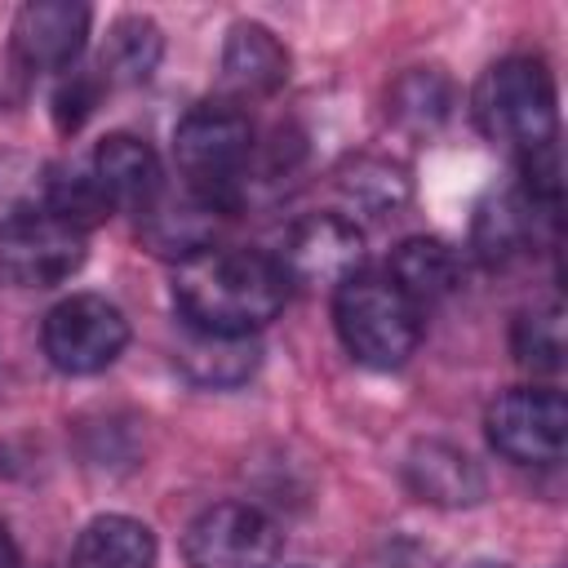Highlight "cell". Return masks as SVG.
I'll use <instances>...</instances> for the list:
<instances>
[{
  "mask_svg": "<svg viewBox=\"0 0 568 568\" xmlns=\"http://www.w3.org/2000/svg\"><path fill=\"white\" fill-rule=\"evenodd\" d=\"M537 222H541V213L519 195V186H497L475 204L470 248L488 266H501V262L528 253V244L537 240Z\"/></svg>",
  "mask_w": 568,
  "mask_h": 568,
  "instance_id": "9a60e30c",
  "label": "cell"
},
{
  "mask_svg": "<svg viewBox=\"0 0 568 568\" xmlns=\"http://www.w3.org/2000/svg\"><path fill=\"white\" fill-rule=\"evenodd\" d=\"M422 311L395 288L386 271H355L333 288V328L346 355L364 368H399L422 342Z\"/></svg>",
  "mask_w": 568,
  "mask_h": 568,
  "instance_id": "277c9868",
  "label": "cell"
},
{
  "mask_svg": "<svg viewBox=\"0 0 568 568\" xmlns=\"http://www.w3.org/2000/svg\"><path fill=\"white\" fill-rule=\"evenodd\" d=\"M155 532L133 515H98L71 546V568H155Z\"/></svg>",
  "mask_w": 568,
  "mask_h": 568,
  "instance_id": "e0dca14e",
  "label": "cell"
},
{
  "mask_svg": "<svg viewBox=\"0 0 568 568\" xmlns=\"http://www.w3.org/2000/svg\"><path fill=\"white\" fill-rule=\"evenodd\" d=\"M337 191L351 209L368 217H386L408 200V169L386 155H355L337 169Z\"/></svg>",
  "mask_w": 568,
  "mask_h": 568,
  "instance_id": "ffe728a7",
  "label": "cell"
},
{
  "mask_svg": "<svg viewBox=\"0 0 568 568\" xmlns=\"http://www.w3.org/2000/svg\"><path fill=\"white\" fill-rule=\"evenodd\" d=\"M453 106V84L439 67H413L390 84V115L413 129V133H430L448 120Z\"/></svg>",
  "mask_w": 568,
  "mask_h": 568,
  "instance_id": "44dd1931",
  "label": "cell"
},
{
  "mask_svg": "<svg viewBox=\"0 0 568 568\" xmlns=\"http://www.w3.org/2000/svg\"><path fill=\"white\" fill-rule=\"evenodd\" d=\"M257 342L253 337H226V333H204V328H186L178 324V342H173V364L204 390H231L244 386L257 373Z\"/></svg>",
  "mask_w": 568,
  "mask_h": 568,
  "instance_id": "4fadbf2b",
  "label": "cell"
},
{
  "mask_svg": "<svg viewBox=\"0 0 568 568\" xmlns=\"http://www.w3.org/2000/svg\"><path fill=\"white\" fill-rule=\"evenodd\" d=\"M89 231L44 204H22L0 217V280L18 288H53L84 266Z\"/></svg>",
  "mask_w": 568,
  "mask_h": 568,
  "instance_id": "5b68a950",
  "label": "cell"
},
{
  "mask_svg": "<svg viewBox=\"0 0 568 568\" xmlns=\"http://www.w3.org/2000/svg\"><path fill=\"white\" fill-rule=\"evenodd\" d=\"M293 284L275 253L240 248V244H209L178 262L173 271V311L178 324L226 333V337H253L266 328Z\"/></svg>",
  "mask_w": 568,
  "mask_h": 568,
  "instance_id": "6da1fadb",
  "label": "cell"
},
{
  "mask_svg": "<svg viewBox=\"0 0 568 568\" xmlns=\"http://www.w3.org/2000/svg\"><path fill=\"white\" fill-rule=\"evenodd\" d=\"M253 151H257L253 120L231 98L195 102L173 129V160H178V173L186 178V191L213 204L217 213L240 209Z\"/></svg>",
  "mask_w": 568,
  "mask_h": 568,
  "instance_id": "7a4b0ae2",
  "label": "cell"
},
{
  "mask_svg": "<svg viewBox=\"0 0 568 568\" xmlns=\"http://www.w3.org/2000/svg\"><path fill=\"white\" fill-rule=\"evenodd\" d=\"M102 71H84V67H71L67 75H62V84L53 89V124L62 129V133H75L89 115H93V106H98V98H102Z\"/></svg>",
  "mask_w": 568,
  "mask_h": 568,
  "instance_id": "cb8c5ba5",
  "label": "cell"
},
{
  "mask_svg": "<svg viewBox=\"0 0 568 568\" xmlns=\"http://www.w3.org/2000/svg\"><path fill=\"white\" fill-rule=\"evenodd\" d=\"M386 275L395 280V288L422 315L462 288V262H457L453 244H444L435 235H408V240H399L395 253H390V262H386Z\"/></svg>",
  "mask_w": 568,
  "mask_h": 568,
  "instance_id": "5bb4252c",
  "label": "cell"
},
{
  "mask_svg": "<svg viewBox=\"0 0 568 568\" xmlns=\"http://www.w3.org/2000/svg\"><path fill=\"white\" fill-rule=\"evenodd\" d=\"M93 9L80 0H27L13 13L9 44L27 71H71L89 44Z\"/></svg>",
  "mask_w": 568,
  "mask_h": 568,
  "instance_id": "30bf717a",
  "label": "cell"
},
{
  "mask_svg": "<svg viewBox=\"0 0 568 568\" xmlns=\"http://www.w3.org/2000/svg\"><path fill=\"white\" fill-rule=\"evenodd\" d=\"M404 479H408V488H413L422 501L448 506V510L475 506V501L484 497V475H479V466H475L462 448L439 444V439H426V444H417V448L408 453Z\"/></svg>",
  "mask_w": 568,
  "mask_h": 568,
  "instance_id": "2e32d148",
  "label": "cell"
},
{
  "mask_svg": "<svg viewBox=\"0 0 568 568\" xmlns=\"http://www.w3.org/2000/svg\"><path fill=\"white\" fill-rule=\"evenodd\" d=\"M488 444L515 466H555L568 448V399L555 386H515L484 413Z\"/></svg>",
  "mask_w": 568,
  "mask_h": 568,
  "instance_id": "52a82bcc",
  "label": "cell"
},
{
  "mask_svg": "<svg viewBox=\"0 0 568 568\" xmlns=\"http://www.w3.org/2000/svg\"><path fill=\"white\" fill-rule=\"evenodd\" d=\"M89 173L98 178L111 209H129L138 217L164 195V164L138 133H106L89 155Z\"/></svg>",
  "mask_w": 568,
  "mask_h": 568,
  "instance_id": "8fae6325",
  "label": "cell"
},
{
  "mask_svg": "<svg viewBox=\"0 0 568 568\" xmlns=\"http://www.w3.org/2000/svg\"><path fill=\"white\" fill-rule=\"evenodd\" d=\"M44 209H53L58 217L75 222L80 231L98 226L102 217H111V200L102 195L98 178L89 173V164H53L49 178H44V195H40Z\"/></svg>",
  "mask_w": 568,
  "mask_h": 568,
  "instance_id": "603a6c76",
  "label": "cell"
},
{
  "mask_svg": "<svg viewBox=\"0 0 568 568\" xmlns=\"http://www.w3.org/2000/svg\"><path fill=\"white\" fill-rule=\"evenodd\" d=\"M0 568H22V555H18V541L9 532V524L0 519Z\"/></svg>",
  "mask_w": 568,
  "mask_h": 568,
  "instance_id": "d4e9b609",
  "label": "cell"
},
{
  "mask_svg": "<svg viewBox=\"0 0 568 568\" xmlns=\"http://www.w3.org/2000/svg\"><path fill=\"white\" fill-rule=\"evenodd\" d=\"M160 53H164L160 27H155L146 13H120V18L106 27L98 71H102L106 84H142V80L155 75Z\"/></svg>",
  "mask_w": 568,
  "mask_h": 568,
  "instance_id": "d6986e66",
  "label": "cell"
},
{
  "mask_svg": "<svg viewBox=\"0 0 568 568\" xmlns=\"http://www.w3.org/2000/svg\"><path fill=\"white\" fill-rule=\"evenodd\" d=\"M280 550V524L248 501L204 506L182 532V559L191 568H275Z\"/></svg>",
  "mask_w": 568,
  "mask_h": 568,
  "instance_id": "ba28073f",
  "label": "cell"
},
{
  "mask_svg": "<svg viewBox=\"0 0 568 568\" xmlns=\"http://www.w3.org/2000/svg\"><path fill=\"white\" fill-rule=\"evenodd\" d=\"M288 284L337 288L355 271H364V231L346 213H306L284 231L275 253Z\"/></svg>",
  "mask_w": 568,
  "mask_h": 568,
  "instance_id": "9c48e42d",
  "label": "cell"
},
{
  "mask_svg": "<svg viewBox=\"0 0 568 568\" xmlns=\"http://www.w3.org/2000/svg\"><path fill=\"white\" fill-rule=\"evenodd\" d=\"M288 80V49L262 22H235L222 40V84L231 102L240 98H271Z\"/></svg>",
  "mask_w": 568,
  "mask_h": 568,
  "instance_id": "7c38bea8",
  "label": "cell"
},
{
  "mask_svg": "<svg viewBox=\"0 0 568 568\" xmlns=\"http://www.w3.org/2000/svg\"><path fill=\"white\" fill-rule=\"evenodd\" d=\"M470 115L488 142H501L519 155L541 142H555L559 93L550 67L532 53L497 58L470 89Z\"/></svg>",
  "mask_w": 568,
  "mask_h": 568,
  "instance_id": "3957f363",
  "label": "cell"
},
{
  "mask_svg": "<svg viewBox=\"0 0 568 568\" xmlns=\"http://www.w3.org/2000/svg\"><path fill=\"white\" fill-rule=\"evenodd\" d=\"M510 351L532 373H559L564 368V306H559V297H546V302H532L528 311H519V320L510 328Z\"/></svg>",
  "mask_w": 568,
  "mask_h": 568,
  "instance_id": "7402d4cb",
  "label": "cell"
},
{
  "mask_svg": "<svg viewBox=\"0 0 568 568\" xmlns=\"http://www.w3.org/2000/svg\"><path fill=\"white\" fill-rule=\"evenodd\" d=\"M217 209L213 204H204V200H195L191 191H186V200H155L146 213H142V235H146V244L155 248V253H169V257H191V253H200V248H209V244H217L213 240V231H217Z\"/></svg>",
  "mask_w": 568,
  "mask_h": 568,
  "instance_id": "ac0fdd59",
  "label": "cell"
},
{
  "mask_svg": "<svg viewBox=\"0 0 568 568\" xmlns=\"http://www.w3.org/2000/svg\"><path fill=\"white\" fill-rule=\"evenodd\" d=\"M44 359L67 377H93L111 368L129 346V320L102 293H71L62 297L40 328Z\"/></svg>",
  "mask_w": 568,
  "mask_h": 568,
  "instance_id": "8992f818",
  "label": "cell"
}]
</instances>
